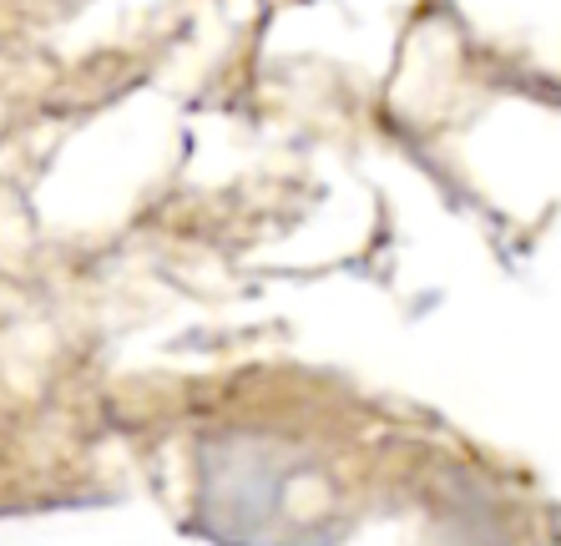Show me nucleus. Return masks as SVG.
Masks as SVG:
<instances>
[{"label":"nucleus","mask_w":561,"mask_h":546,"mask_svg":"<svg viewBox=\"0 0 561 546\" xmlns=\"http://www.w3.org/2000/svg\"><path fill=\"white\" fill-rule=\"evenodd\" d=\"M288 470L274 445L233 435V441H213L203 451V521L213 536H249L263 532V521L278 516Z\"/></svg>","instance_id":"nucleus-1"}]
</instances>
